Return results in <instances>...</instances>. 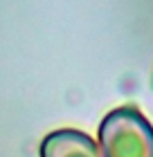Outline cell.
Segmentation results:
<instances>
[{"mask_svg":"<svg viewBox=\"0 0 153 157\" xmlns=\"http://www.w3.org/2000/svg\"><path fill=\"white\" fill-rule=\"evenodd\" d=\"M104 157H153V126L135 105H119L99 124Z\"/></svg>","mask_w":153,"mask_h":157,"instance_id":"6da1fadb","label":"cell"},{"mask_svg":"<svg viewBox=\"0 0 153 157\" xmlns=\"http://www.w3.org/2000/svg\"><path fill=\"white\" fill-rule=\"evenodd\" d=\"M41 157H104L99 144L81 130L63 128L50 132L41 144Z\"/></svg>","mask_w":153,"mask_h":157,"instance_id":"7a4b0ae2","label":"cell"}]
</instances>
